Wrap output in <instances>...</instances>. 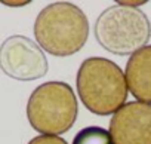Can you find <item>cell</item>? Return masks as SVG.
Masks as SVG:
<instances>
[{
	"label": "cell",
	"instance_id": "obj_1",
	"mask_svg": "<svg viewBox=\"0 0 151 144\" xmlns=\"http://www.w3.org/2000/svg\"><path fill=\"white\" fill-rule=\"evenodd\" d=\"M89 30L86 14L70 2H55L43 8L33 27L36 43L59 58L80 52L88 42Z\"/></svg>",
	"mask_w": 151,
	"mask_h": 144
},
{
	"label": "cell",
	"instance_id": "obj_2",
	"mask_svg": "<svg viewBox=\"0 0 151 144\" xmlns=\"http://www.w3.org/2000/svg\"><path fill=\"white\" fill-rule=\"evenodd\" d=\"M76 88L82 104L96 116H113L127 101L124 71L111 59L86 58L76 76Z\"/></svg>",
	"mask_w": 151,
	"mask_h": 144
},
{
	"label": "cell",
	"instance_id": "obj_3",
	"mask_svg": "<svg viewBox=\"0 0 151 144\" xmlns=\"http://www.w3.org/2000/svg\"><path fill=\"white\" fill-rule=\"evenodd\" d=\"M93 34L107 52L119 56L132 55L150 42L151 22L142 9L116 3L99 14Z\"/></svg>",
	"mask_w": 151,
	"mask_h": 144
},
{
	"label": "cell",
	"instance_id": "obj_4",
	"mask_svg": "<svg viewBox=\"0 0 151 144\" xmlns=\"http://www.w3.org/2000/svg\"><path fill=\"white\" fill-rule=\"evenodd\" d=\"M79 114V103L73 88L65 82L39 85L27 101V119L40 135H62L68 132Z\"/></svg>",
	"mask_w": 151,
	"mask_h": 144
},
{
	"label": "cell",
	"instance_id": "obj_5",
	"mask_svg": "<svg viewBox=\"0 0 151 144\" xmlns=\"http://www.w3.org/2000/svg\"><path fill=\"white\" fill-rule=\"evenodd\" d=\"M0 68L11 79L33 82L47 75L49 62L45 51L27 36L15 34L0 46Z\"/></svg>",
	"mask_w": 151,
	"mask_h": 144
},
{
	"label": "cell",
	"instance_id": "obj_6",
	"mask_svg": "<svg viewBox=\"0 0 151 144\" xmlns=\"http://www.w3.org/2000/svg\"><path fill=\"white\" fill-rule=\"evenodd\" d=\"M113 144H151V104L127 101L110 119Z\"/></svg>",
	"mask_w": 151,
	"mask_h": 144
},
{
	"label": "cell",
	"instance_id": "obj_7",
	"mask_svg": "<svg viewBox=\"0 0 151 144\" xmlns=\"http://www.w3.org/2000/svg\"><path fill=\"white\" fill-rule=\"evenodd\" d=\"M124 77L129 92L138 101L151 104V45L129 56Z\"/></svg>",
	"mask_w": 151,
	"mask_h": 144
},
{
	"label": "cell",
	"instance_id": "obj_8",
	"mask_svg": "<svg viewBox=\"0 0 151 144\" xmlns=\"http://www.w3.org/2000/svg\"><path fill=\"white\" fill-rule=\"evenodd\" d=\"M71 144H113L111 135L102 126H86L74 135Z\"/></svg>",
	"mask_w": 151,
	"mask_h": 144
},
{
	"label": "cell",
	"instance_id": "obj_9",
	"mask_svg": "<svg viewBox=\"0 0 151 144\" xmlns=\"http://www.w3.org/2000/svg\"><path fill=\"white\" fill-rule=\"evenodd\" d=\"M27 144H68V143L56 135H37L33 140H30Z\"/></svg>",
	"mask_w": 151,
	"mask_h": 144
},
{
	"label": "cell",
	"instance_id": "obj_10",
	"mask_svg": "<svg viewBox=\"0 0 151 144\" xmlns=\"http://www.w3.org/2000/svg\"><path fill=\"white\" fill-rule=\"evenodd\" d=\"M122 6H129V8H139L142 5H145V2H116Z\"/></svg>",
	"mask_w": 151,
	"mask_h": 144
},
{
	"label": "cell",
	"instance_id": "obj_11",
	"mask_svg": "<svg viewBox=\"0 0 151 144\" xmlns=\"http://www.w3.org/2000/svg\"><path fill=\"white\" fill-rule=\"evenodd\" d=\"M3 5H6V6H11V8H19V6H25V5H28L30 2H2Z\"/></svg>",
	"mask_w": 151,
	"mask_h": 144
}]
</instances>
